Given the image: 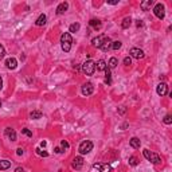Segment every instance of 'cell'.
<instances>
[{"mask_svg":"<svg viewBox=\"0 0 172 172\" xmlns=\"http://www.w3.org/2000/svg\"><path fill=\"white\" fill-rule=\"evenodd\" d=\"M61 43H62V50L65 53H69L71 48V43H73V38H71L70 32H65L61 36Z\"/></svg>","mask_w":172,"mask_h":172,"instance_id":"6da1fadb","label":"cell"},{"mask_svg":"<svg viewBox=\"0 0 172 172\" xmlns=\"http://www.w3.org/2000/svg\"><path fill=\"white\" fill-rule=\"evenodd\" d=\"M143 155H144V157L147 159V160L151 161V163H153V164H159V163L161 161L160 157H159V155L151 152L149 149H144V151H143Z\"/></svg>","mask_w":172,"mask_h":172,"instance_id":"7a4b0ae2","label":"cell"},{"mask_svg":"<svg viewBox=\"0 0 172 172\" xmlns=\"http://www.w3.org/2000/svg\"><path fill=\"white\" fill-rule=\"evenodd\" d=\"M82 71L86 75H91L96 71V63L93 61H86L85 63H82Z\"/></svg>","mask_w":172,"mask_h":172,"instance_id":"3957f363","label":"cell"},{"mask_svg":"<svg viewBox=\"0 0 172 172\" xmlns=\"http://www.w3.org/2000/svg\"><path fill=\"white\" fill-rule=\"evenodd\" d=\"M91 149H93V143L90 140L82 141L81 145H79V153H81V155H87Z\"/></svg>","mask_w":172,"mask_h":172,"instance_id":"277c9868","label":"cell"},{"mask_svg":"<svg viewBox=\"0 0 172 172\" xmlns=\"http://www.w3.org/2000/svg\"><path fill=\"white\" fill-rule=\"evenodd\" d=\"M153 12H155V15H156V18H159V19H164L165 16V8L164 5L161 3L156 4L155 5V8H153Z\"/></svg>","mask_w":172,"mask_h":172,"instance_id":"5b68a950","label":"cell"},{"mask_svg":"<svg viewBox=\"0 0 172 172\" xmlns=\"http://www.w3.org/2000/svg\"><path fill=\"white\" fill-rule=\"evenodd\" d=\"M129 54H130V57H133V58H136V59L144 58V51L140 50V48H137V47H133V48H130Z\"/></svg>","mask_w":172,"mask_h":172,"instance_id":"8992f818","label":"cell"},{"mask_svg":"<svg viewBox=\"0 0 172 172\" xmlns=\"http://www.w3.org/2000/svg\"><path fill=\"white\" fill-rule=\"evenodd\" d=\"M94 169H97L98 172H110L112 171V167L109 164H101V163H97V164L93 165Z\"/></svg>","mask_w":172,"mask_h":172,"instance_id":"52a82bcc","label":"cell"},{"mask_svg":"<svg viewBox=\"0 0 172 172\" xmlns=\"http://www.w3.org/2000/svg\"><path fill=\"white\" fill-rule=\"evenodd\" d=\"M106 39H108L106 35H100V36H97V38H94V39L91 40V43H93L94 47H98V48H100V47L102 46V43L105 42Z\"/></svg>","mask_w":172,"mask_h":172,"instance_id":"ba28073f","label":"cell"},{"mask_svg":"<svg viewBox=\"0 0 172 172\" xmlns=\"http://www.w3.org/2000/svg\"><path fill=\"white\" fill-rule=\"evenodd\" d=\"M93 91H94L93 83L87 82V83H85V85L82 86V94L83 96H90V94H93Z\"/></svg>","mask_w":172,"mask_h":172,"instance_id":"9c48e42d","label":"cell"},{"mask_svg":"<svg viewBox=\"0 0 172 172\" xmlns=\"http://www.w3.org/2000/svg\"><path fill=\"white\" fill-rule=\"evenodd\" d=\"M156 91H157L159 96H165V94L168 93V86H167V83H164V82L159 83V85H157Z\"/></svg>","mask_w":172,"mask_h":172,"instance_id":"30bf717a","label":"cell"},{"mask_svg":"<svg viewBox=\"0 0 172 172\" xmlns=\"http://www.w3.org/2000/svg\"><path fill=\"white\" fill-rule=\"evenodd\" d=\"M82 165H83V159H82V156H77L74 160H73V168L81 169V168H82Z\"/></svg>","mask_w":172,"mask_h":172,"instance_id":"8fae6325","label":"cell"},{"mask_svg":"<svg viewBox=\"0 0 172 172\" xmlns=\"http://www.w3.org/2000/svg\"><path fill=\"white\" fill-rule=\"evenodd\" d=\"M67 8H69V3L67 1H63V3H61L57 7V14L58 15H62V14H65V12L67 11Z\"/></svg>","mask_w":172,"mask_h":172,"instance_id":"7c38bea8","label":"cell"},{"mask_svg":"<svg viewBox=\"0 0 172 172\" xmlns=\"http://www.w3.org/2000/svg\"><path fill=\"white\" fill-rule=\"evenodd\" d=\"M4 133H5V136H7L11 141H15L16 140V133H15V130H14L12 128H5Z\"/></svg>","mask_w":172,"mask_h":172,"instance_id":"4fadbf2b","label":"cell"},{"mask_svg":"<svg viewBox=\"0 0 172 172\" xmlns=\"http://www.w3.org/2000/svg\"><path fill=\"white\" fill-rule=\"evenodd\" d=\"M152 5H153V0H145V1H141V4H140L143 11H149Z\"/></svg>","mask_w":172,"mask_h":172,"instance_id":"5bb4252c","label":"cell"},{"mask_svg":"<svg viewBox=\"0 0 172 172\" xmlns=\"http://www.w3.org/2000/svg\"><path fill=\"white\" fill-rule=\"evenodd\" d=\"M16 65H18V62H16L15 58H8L7 61H5V66H7L8 69H11V70L16 69Z\"/></svg>","mask_w":172,"mask_h":172,"instance_id":"9a60e30c","label":"cell"},{"mask_svg":"<svg viewBox=\"0 0 172 172\" xmlns=\"http://www.w3.org/2000/svg\"><path fill=\"white\" fill-rule=\"evenodd\" d=\"M129 144H130V147H132V148L137 149V148H140L141 141H140V139H137V137H132V139L129 140Z\"/></svg>","mask_w":172,"mask_h":172,"instance_id":"2e32d148","label":"cell"},{"mask_svg":"<svg viewBox=\"0 0 172 172\" xmlns=\"http://www.w3.org/2000/svg\"><path fill=\"white\" fill-rule=\"evenodd\" d=\"M89 24H90V27H93L94 30H100V28L102 27V24H101V22L98 19H91L89 22Z\"/></svg>","mask_w":172,"mask_h":172,"instance_id":"e0dca14e","label":"cell"},{"mask_svg":"<svg viewBox=\"0 0 172 172\" xmlns=\"http://www.w3.org/2000/svg\"><path fill=\"white\" fill-rule=\"evenodd\" d=\"M100 48H101L102 51H109L110 48H112V40H110L109 38H108V39H106L105 42L102 43V46L100 47Z\"/></svg>","mask_w":172,"mask_h":172,"instance_id":"ac0fdd59","label":"cell"},{"mask_svg":"<svg viewBox=\"0 0 172 172\" xmlns=\"http://www.w3.org/2000/svg\"><path fill=\"white\" fill-rule=\"evenodd\" d=\"M11 167V161L8 160H0V171H5Z\"/></svg>","mask_w":172,"mask_h":172,"instance_id":"d6986e66","label":"cell"},{"mask_svg":"<svg viewBox=\"0 0 172 172\" xmlns=\"http://www.w3.org/2000/svg\"><path fill=\"white\" fill-rule=\"evenodd\" d=\"M46 20H47V18H46V15L44 14H42V15L36 19V22H35V24L36 26H44L46 24Z\"/></svg>","mask_w":172,"mask_h":172,"instance_id":"ffe728a7","label":"cell"},{"mask_svg":"<svg viewBox=\"0 0 172 172\" xmlns=\"http://www.w3.org/2000/svg\"><path fill=\"white\" fill-rule=\"evenodd\" d=\"M118 65V59L117 58H110L109 59V63H108V69H114V67Z\"/></svg>","mask_w":172,"mask_h":172,"instance_id":"44dd1931","label":"cell"},{"mask_svg":"<svg viewBox=\"0 0 172 172\" xmlns=\"http://www.w3.org/2000/svg\"><path fill=\"white\" fill-rule=\"evenodd\" d=\"M105 82L108 83V85H110L112 83V74H110V69H108V66H106L105 69Z\"/></svg>","mask_w":172,"mask_h":172,"instance_id":"7402d4cb","label":"cell"},{"mask_svg":"<svg viewBox=\"0 0 172 172\" xmlns=\"http://www.w3.org/2000/svg\"><path fill=\"white\" fill-rule=\"evenodd\" d=\"M96 69L97 70H100V71H105V69H106V62L104 61V59H101V61H98V63H97V66H96Z\"/></svg>","mask_w":172,"mask_h":172,"instance_id":"603a6c76","label":"cell"},{"mask_svg":"<svg viewBox=\"0 0 172 172\" xmlns=\"http://www.w3.org/2000/svg\"><path fill=\"white\" fill-rule=\"evenodd\" d=\"M30 117H31L32 120L42 118V112H39V110H34V112H31V113H30Z\"/></svg>","mask_w":172,"mask_h":172,"instance_id":"cb8c5ba5","label":"cell"},{"mask_svg":"<svg viewBox=\"0 0 172 172\" xmlns=\"http://www.w3.org/2000/svg\"><path fill=\"white\" fill-rule=\"evenodd\" d=\"M130 24H132V19H130V18H125V19L122 20L121 27H122V28H128Z\"/></svg>","mask_w":172,"mask_h":172,"instance_id":"d4e9b609","label":"cell"},{"mask_svg":"<svg viewBox=\"0 0 172 172\" xmlns=\"http://www.w3.org/2000/svg\"><path fill=\"white\" fill-rule=\"evenodd\" d=\"M79 27H81L79 23H73L70 27H69V31H70V32H77L79 30Z\"/></svg>","mask_w":172,"mask_h":172,"instance_id":"484cf974","label":"cell"},{"mask_svg":"<svg viewBox=\"0 0 172 172\" xmlns=\"http://www.w3.org/2000/svg\"><path fill=\"white\" fill-rule=\"evenodd\" d=\"M129 164L132 165V167H136V165L139 164V160H137V157H134V156L129 157Z\"/></svg>","mask_w":172,"mask_h":172,"instance_id":"4316f807","label":"cell"},{"mask_svg":"<svg viewBox=\"0 0 172 172\" xmlns=\"http://www.w3.org/2000/svg\"><path fill=\"white\" fill-rule=\"evenodd\" d=\"M112 48H113V50H118V48H121V42H120V40L112 42Z\"/></svg>","mask_w":172,"mask_h":172,"instance_id":"83f0119b","label":"cell"},{"mask_svg":"<svg viewBox=\"0 0 172 172\" xmlns=\"http://www.w3.org/2000/svg\"><path fill=\"white\" fill-rule=\"evenodd\" d=\"M22 133H23V134H26V136H28V137H32V132L30 130V129H27V128L22 129Z\"/></svg>","mask_w":172,"mask_h":172,"instance_id":"f1b7e54d","label":"cell"},{"mask_svg":"<svg viewBox=\"0 0 172 172\" xmlns=\"http://www.w3.org/2000/svg\"><path fill=\"white\" fill-rule=\"evenodd\" d=\"M124 65H125V66L132 65V59H130V57H126V58H124Z\"/></svg>","mask_w":172,"mask_h":172,"instance_id":"f546056e","label":"cell"},{"mask_svg":"<svg viewBox=\"0 0 172 172\" xmlns=\"http://www.w3.org/2000/svg\"><path fill=\"white\" fill-rule=\"evenodd\" d=\"M164 122L167 124V125H169V124L172 122V118H171V116H169V114H167V116L164 117Z\"/></svg>","mask_w":172,"mask_h":172,"instance_id":"4dcf8cb0","label":"cell"},{"mask_svg":"<svg viewBox=\"0 0 172 172\" xmlns=\"http://www.w3.org/2000/svg\"><path fill=\"white\" fill-rule=\"evenodd\" d=\"M36 152L39 153L40 156H43V157H47V156H48V153H47V152H44V151H42V149H39V148L36 149Z\"/></svg>","mask_w":172,"mask_h":172,"instance_id":"1f68e13d","label":"cell"},{"mask_svg":"<svg viewBox=\"0 0 172 172\" xmlns=\"http://www.w3.org/2000/svg\"><path fill=\"white\" fill-rule=\"evenodd\" d=\"M4 55H5V50H4V47L0 44V58H3Z\"/></svg>","mask_w":172,"mask_h":172,"instance_id":"d6a6232c","label":"cell"},{"mask_svg":"<svg viewBox=\"0 0 172 172\" xmlns=\"http://www.w3.org/2000/svg\"><path fill=\"white\" fill-rule=\"evenodd\" d=\"M61 145H62V148H63V149H67V148H69V143H67V141H65V140H63L62 143H61Z\"/></svg>","mask_w":172,"mask_h":172,"instance_id":"836d02e7","label":"cell"},{"mask_svg":"<svg viewBox=\"0 0 172 172\" xmlns=\"http://www.w3.org/2000/svg\"><path fill=\"white\" fill-rule=\"evenodd\" d=\"M106 3H108V4H112V5H116V4H118V1H117V0H108Z\"/></svg>","mask_w":172,"mask_h":172,"instance_id":"e575fe53","label":"cell"},{"mask_svg":"<svg viewBox=\"0 0 172 172\" xmlns=\"http://www.w3.org/2000/svg\"><path fill=\"white\" fill-rule=\"evenodd\" d=\"M16 153H18L19 156H22V155H23V153H24L23 148H18V149H16Z\"/></svg>","mask_w":172,"mask_h":172,"instance_id":"d590c367","label":"cell"},{"mask_svg":"<svg viewBox=\"0 0 172 172\" xmlns=\"http://www.w3.org/2000/svg\"><path fill=\"white\" fill-rule=\"evenodd\" d=\"M15 172H24V169L22 168V167H18V168L15 169Z\"/></svg>","mask_w":172,"mask_h":172,"instance_id":"8d00e7d4","label":"cell"},{"mask_svg":"<svg viewBox=\"0 0 172 172\" xmlns=\"http://www.w3.org/2000/svg\"><path fill=\"white\" fill-rule=\"evenodd\" d=\"M55 152H57V153H62L63 149L62 148H55Z\"/></svg>","mask_w":172,"mask_h":172,"instance_id":"74e56055","label":"cell"},{"mask_svg":"<svg viewBox=\"0 0 172 172\" xmlns=\"http://www.w3.org/2000/svg\"><path fill=\"white\" fill-rule=\"evenodd\" d=\"M1 87H3V79H1V77H0V90H1Z\"/></svg>","mask_w":172,"mask_h":172,"instance_id":"f35d334b","label":"cell"},{"mask_svg":"<svg viewBox=\"0 0 172 172\" xmlns=\"http://www.w3.org/2000/svg\"><path fill=\"white\" fill-rule=\"evenodd\" d=\"M0 108H1V102H0Z\"/></svg>","mask_w":172,"mask_h":172,"instance_id":"ab89813d","label":"cell"}]
</instances>
